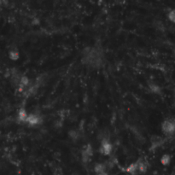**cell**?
Returning <instances> with one entry per match:
<instances>
[{"label":"cell","mask_w":175,"mask_h":175,"mask_svg":"<svg viewBox=\"0 0 175 175\" xmlns=\"http://www.w3.org/2000/svg\"><path fill=\"white\" fill-rule=\"evenodd\" d=\"M162 129L164 133L166 134L167 136H170L173 135L174 133L175 125L174 121L172 119H167L166 121H163L162 125Z\"/></svg>","instance_id":"cell-1"},{"label":"cell","mask_w":175,"mask_h":175,"mask_svg":"<svg viewBox=\"0 0 175 175\" xmlns=\"http://www.w3.org/2000/svg\"><path fill=\"white\" fill-rule=\"evenodd\" d=\"M113 146L109 140H102L100 145V152L104 155H108L112 152Z\"/></svg>","instance_id":"cell-2"},{"label":"cell","mask_w":175,"mask_h":175,"mask_svg":"<svg viewBox=\"0 0 175 175\" xmlns=\"http://www.w3.org/2000/svg\"><path fill=\"white\" fill-rule=\"evenodd\" d=\"M26 122L28 123L31 126L39 125L43 122V119L41 116H39L38 115L36 114H30L27 115V118L26 120Z\"/></svg>","instance_id":"cell-3"},{"label":"cell","mask_w":175,"mask_h":175,"mask_svg":"<svg viewBox=\"0 0 175 175\" xmlns=\"http://www.w3.org/2000/svg\"><path fill=\"white\" fill-rule=\"evenodd\" d=\"M162 143L163 139L159 136H153L152 138H151V144H152V147L155 148V149L162 145Z\"/></svg>","instance_id":"cell-4"},{"label":"cell","mask_w":175,"mask_h":175,"mask_svg":"<svg viewBox=\"0 0 175 175\" xmlns=\"http://www.w3.org/2000/svg\"><path fill=\"white\" fill-rule=\"evenodd\" d=\"M126 172L132 175L136 174L137 172H138V162L132 163L131 165H129L128 167L126 168Z\"/></svg>","instance_id":"cell-5"},{"label":"cell","mask_w":175,"mask_h":175,"mask_svg":"<svg viewBox=\"0 0 175 175\" xmlns=\"http://www.w3.org/2000/svg\"><path fill=\"white\" fill-rule=\"evenodd\" d=\"M27 115H28V114L27 113L24 108H21L18 112V119H19V121H22V122H26Z\"/></svg>","instance_id":"cell-6"},{"label":"cell","mask_w":175,"mask_h":175,"mask_svg":"<svg viewBox=\"0 0 175 175\" xmlns=\"http://www.w3.org/2000/svg\"><path fill=\"white\" fill-rule=\"evenodd\" d=\"M9 57L13 60V61H17L19 57H20V54H19V51L16 49H14V50H9Z\"/></svg>","instance_id":"cell-7"},{"label":"cell","mask_w":175,"mask_h":175,"mask_svg":"<svg viewBox=\"0 0 175 175\" xmlns=\"http://www.w3.org/2000/svg\"><path fill=\"white\" fill-rule=\"evenodd\" d=\"M149 87H150V90L153 93H155V94H160L161 92H162V89L158 85L155 83H150L149 84Z\"/></svg>","instance_id":"cell-8"},{"label":"cell","mask_w":175,"mask_h":175,"mask_svg":"<svg viewBox=\"0 0 175 175\" xmlns=\"http://www.w3.org/2000/svg\"><path fill=\"white\" fill-rule=\"evenodd\" d=\"M105 170H106V167H105V165L102 164V163H97V164L95 165V167H94V171H95L97 174H98V173H100L106 172Z\"/></svg>","instance_id":"cell-9"},{"label":"cell","mask_w":175,"mask_h":175,"mask_svg":"<svg viewBox=\"0 0 175 175\" xmlns=\"http://www.w3.org/2000/svg\"><path fill=\"white\" fill-rule=\"evenodd\" d=\"M170 162H171V156H170L169 155H163L162 157L161 158V162H162V164L164 165V166L168 165V164L170 163Z\"/></svg>","instance_id":"cell-10"},{"label":"cell","mask_w":175,"mask_h":175,"mask_svg":"<svg viewBox=\"0 0 175 175\" xmlns=\"http://www.w3.org/2000/svg\"><path fill=\"white\" fill-rule=\"evenodd\" d=\"M83 152L85 154L87 155L89 157L92 158V156L93 155V149H92V145L91 144H87V145L86 146V148L84 149Z\"/></svg>","instance_id":"cell-11"},{"label":"cell","mask_w":175,"mask_h":175,"mask_svg":"<svg viewBox=\"0 0 175 175\" xmlns=\"http://www.w3.org/2000/svg\"><path fill=\"white\" fill-rule=\"evenodd\" d=\"M138 171L140 173H145L147 171V165L143 162H138Z\"/></svg>","instance_id":"cell-12"},{"label":"cell","mask_w":175,"mask_h":175,"mask_svg":"<svg viewBox=\"0 0 175 175\" xmlns=\"http://www.w3.org/2000/svg\"><path fill=\"white\" fill-rule=\"evenodd\" d=\"M69 136H70L73 139H78L79 137V133H78L77 131H75V130H72V131H71L70 133H69Z\"/></svg>","instance_id":"cell-13"},{"label":"cell","mask_w":175,"mask_h":175,"mask_svg":"<svg viewBox=\"0 0 175 175\" xmlns=\"http://www.w3.org/2000/svg\"><path fill=\"white\" fill-rule=\"evenodd\" d=\"M167 18L172 21V22H174L175 21V11L173 9L170 12H168L167 14Z\"/></svg>","instance_id":"cell-14"},{"label":"cell","mask_w":175,"mask_h":175,"mask_svg":"<svg viewBox=\"0 0 175 175\" xmlns=\"http://www.w3.org/2000/svg\"><path fill=\"white\" fill-rule=\"evenodd\" d=\"M97 175H108V173L106 172H104V173H98V174Z\"/></svg>","instance_id":"cell-15"}]
</instances>
